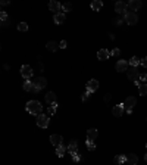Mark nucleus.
<instances>
[{"label": "nucleus", "mask_w": 147, "mask_h": 165, "mask_svg": "<svg viewBox=\"0 0 147 165\" xmlns=\"http://www.w3.org/2000/svg\"><path fill=\"white\" fill-rule=\"evenodd\" d=\"M119 55H121V50H119V49H116V47L110 52V56H119Z\"/></svg>", "instance_id": "33"}, {"label": "nucleus", "mask_w": 147, "mask_h": 165, "mask_svg": "<svg viewBox=\"0 0 147 165\" xmlns=\"http://www.w3.org/2000/svg\"><path fill=\"white\" fill-rule=\"evenodd\" d=\"M78 161H81V156H79V153L74 155V162H78Z\"/></svg>", "instance_id": "40"}, {"label": "nucleus", "mask_w": 147, "mask_h": 165, "mask_svg": "<svg viewBox=\"0 0 147 165\" xmlns=\"http://www.w3.org/2000/svg\"><path fill=\"white\" fill-rule=\"evenodd\" d=\"M135 103H137V99H135L134 96H128V97L125 99V102H124V106H125V111H127V114H131V112H132V108L135 106Z\"/></svg>", "instance_id": "3"}, {"label": "nucleus", "mask_w": 147, "mask_h": 165, "mask_svg": "<svg viewBox=\"0 0 147 165\" xmlns=\"http://www.w3.org/2000/svg\"><path fill=\"white\" fill-rule=\"evenodd\" d=\"M140 65H141V66H146V68H147V56H146V58H143V59L140 61Z\"/></svg>", "instance_id": "37"}, {"label": "nucleus", "mask_w": 147, "mask_h": 165, "mask_svg": "<svg viewBox=\"0 0 147 165\" xmlns=\"http://www.w3.org/2000/svg\"><path fill=\"white\" fill-rule=\"evenodd\" d=\"M62 142H63V137H62L60 134H52V136H50V143H52L55 147H57V146L63 145Z\"/></svg>", "instance_id": "10"}, {"label": "nucleus", "mask_w": 147, "mask_h": 165, "mask_svg": "<svg viewBox=\"0 0 147 165\" xmlns=\"http://www.w3.org/2000/svg\"><path fill=\"white\" fill-rule=\"evenodd\" d=\"M7 19H9L7 13H6L4 10H1V12H0V21H7Z\"/></svg>", "instance_id": "32"}, {"label": "nucleus", "mask_w": 147, "mask_h": 165, "mask_svg": "<svg viewBox=\"0 0 147 165\" xmlns=\"http://www.w3.org/2000/svg\"><path fill=\"white\" fill-rule=\"evenodd\" d=\"M72 3H68V1H66V3H63V4H62V12H63V13H65V12H71V10H72Z\"/></svg>", "instance_id": "28"}, {"label": "nucleus", "mask_w": 147, "mask_h": 165, "mask_svg": "<svg viewBox=\"0 0 147 165\" xmlns=\"http://www.w3.org/2000/svg\"><path fill=\"white\" fill-rule=\"evenodd\" d=\"M124 162H127V156L125 155H118L115 158V164H124Z\"/></svg>", "instance_id": "29"}, {"label": "nucleus", "mask_w": 147, "mask_h": 165, "mask_svg": "<svg viewBox=\"0 0 147 165\" xmlns=\"http://www.w3.org/2000/svg\"><path fill=\"white\" fill-rule=\"evenodd\" d=\"M141 6H143L141 0H130V1H128V7H130L132 12H135V10L141 9Z\"/></svg>", "instance_id": "12"}, {"label": "nucleus", "mask_w": 147, "mask_h": 165, "mask_svg": "<svg viewBox=\"0 0 147 165\" xmlns=\"http://www.w3.org/2000/svg\"><path fill=\"white\" fill-rule=\"evenodd\" d=\"M109 56H110V52L106 50V49H100L97 52V59H100V61H106V59H109Z\"/></svg>", "instance_id": "18"}, {"label": "nucleus", "mask_w": 147, "mask_h": 165, "mask_svg": "<svg viewBox=\"0 0 147 165\" xmlns=\"http://www.w3.org/2000/svg\"><path fill=\"white\" fill-rule=\"evenodd\" d=\"M33 82H34V87H36V90H38V91H40V90H43V88L47 85V80H46L44 77H37V78Z\"/></svg>", "instance_id": "8"}, {"label": "nucleus", "mask_w": 147, "mask_h": 165, "mask_svg": "<svg viewBox=\"0 0 147 165\" xmlns=\"http://www.w3.org/2000/svg\"><path fill=\"white\" fill-rule=\"evenodd\" d=\"M138 81L141 82V84H143L144 81H147V74H140V77H138Z\"/></svg>", "instance_id": "35"}, {"label": "nucleus", "mask_w": 147, "mask_h": 165, "mask_svg": "<svg viewBox=\"0 0 147 165\" xmlns=\"http://www.w3.org/2000/svg\"><path fill=\"white\" fill-rule=\"evenodd\" d=\"M90 7H91L93 10L99 12V10L103 7V1H102V0H93V1H91V4H90Z\"/></svg>", "instance_id": "22"}, {"label": "nucleus", "mask_w": 147, "mask_h": 165, "mask_svg": "<svg viewBox=\"0 0 147 165\" xmlns=\"http://www.w3.org/2000/svg\"><path fill=\"white\" fill-rule=\"evenodd\" d=\"M127 77H128L131 81H137L138 77H140V74H138V68H135V66H130V68L127 69Z\"/></svg>", "instance_id": "5"}, {"label": "nucleus", "mask_w": 147, "mask_h": 165, "mask_svg": "<svg viewBox=\"0 0 147 165\" xmlns=\"http://www.w3.org/2000/svg\"><path fill=\"white\" fill-rule=\"evenodd\" d=\"M56 111H57V103H53V105H50V106L47 108V115L50 117V115L56 114Z\"/></svg>", "instance_id": "26"}, {"label": "nucleus", "mask_w": 147, "mask_h": 165, "mask_svg": "<svg viewBox=\"0 0 147 165\" xmlns=\"http://www.w3.org/2000/svg\"><path fill=\"white\" fill-rule=\"evenodd\" d=\"M97 88H99V81L93 78V80H90V81L87 82V91L88 93H94Z\"/></svg>", "instance_id": "13"}, {"label": "nucleus", "mask_w": 147, "mask_h": 165, "mask_svg": "<svg viewBox=\"0 0 147 165\" xmlns=\"http://www.w3.org/2000/svg\"><path fill=\"white\" fill-rule=\"evenodd\" d=\"M25 108H27V112H30L31 115H40L41 114V111H43V106H41V103L38 102V100H30L27 105H25Z\"/></svg>", "instance_id": "1"}, {"label": "nucleus", "mask_w": 147, "mask_h": 165, "mask_svg": "<svg viewBox=\"0 0 147 165\" xmlns=\"http://www.w3.org/2000/svg\"><path fill=\"white\" fill-rule=\"evenodd\" d=\"M146 149H147V143H146Z\"/></svg>", "instance_id": "44"}, {"label": "nucleus", "mask_w": 147, "mask_h": 165, "mask_svg": "<svg viewBox=\"0 0 147 165\" xmlns=\"http://www.w3.org/2000/svg\"><path fill=\"white\" fill-rule=\"evenodd\" d=\"M68 47V41L66 40H62L59 43V49H66Z\"/></svg>", "instance_id": "34"}, {"label": "nucleus", "mask_w": 147, "mask_h": 165, "mask_svg": "<svg viewBox=\"0 0 147 165\" xmlns=\"http://www.w3.org/2000/svg\"><path fill=\"white\" fill-rule=\"evenodd\" d=\"M124 111H125V106H124V103H119V105L113 106V109H112V114H113L115 117H121V115L124 114Z\"/></svg>", "instance_id": "16"}, {"label": "nucleus", "mask_w": 147, "mask_h": 165, "mask_svg": "<svg viewBox=\"0 0 147 165\" xmlns=\"http://www.w3.org/2000/svg\"><path fill=\"white\" fill-rule=\"evenodd\" d=\"M18 31H21V33L28 31V24H27V22H19V24H18Z\"/></svg>", "instance_id": "27"}, {"label": "nucleus", "mask_w": 147, "mask_h": 165, "mask_svg": "<svg viewBox=\"0 0 147 165\" xmlns=\"http://www.w3.org/2000/svg\"><path fill=\"white\" fill-rule=\"evenodd\" d=\"M128 68H130V65H128V62H127V61L121 59V61H118V62H116V71H118V72H125Z\"/></svg>", "instance_id": "11"}, {"label": "nucleus", "mask_w": 147, "mask_h": 165, "mask_svg": "<svg viewBox=\"0 0 147 165\" xmlns=\"http://www.w3.org/2000/svg\"><path fill=\"white\" fill-rule=\"evenodd\" d=\"M97 136H99V131L96 130V128H90V130H87V140H96L97 139Z\"/></svg>", "instance_id": "20"}, {"label": "nucleus", "mask_w": 147, "mask_h": 165, "mask_svg": "<svg viewBox=\"0 0 147 165\" xmlns=\"http://www.w3.org/2000/svg\"><path fill=\"white\" fill-rule=\"evenodd\" d=\"M68 153H71L72 156L78 153V142L76 140H71V143L68 145Z\"/></svg>", "instance_id": "15"}, {"label": "nucleus", "mask_w": 147, "mask_h": 165, "mask_svg": "<svg viewBox=\"0 0 147 165\" xmlns=\"http://www.w3.org/2000/svg\"><path fill=\"white\" fill-rule=\"evenodd\" d=\"M53 21H55V24H56V25H62V24L65 22V13H63V12L56 13V15L53 16Z\"/></svg>", "instance_id": "19"}, {"label": "nucleus", "mask_w": 147, "mask_h": 165, "mask_svg": "<svg viewBox=\"0 0 147 165\" xmlns=\"http://www.w3.org/2000/svg\"><path fill=\"white\" fill-rule=\"evenodd\" d=\"M138 93H140V96H144L147 94V84H140V87H138Z\"/></svg>", "instance_id": "30"}, {"label": "nucleus", "mask_w": 147, "mask_h": 165, "mask_svg": "<svg viewBox=\"0 0 147 165\" xmlns=\"http://www.w3.org/2000/svg\"><path fill=\"white\" fill-rule=\"evenodd\" d=\"M49 123H50V117L49 115H44V114H40L37 117V125L40 128H47L49 127Z\"/></svg>", "instance_id": "4"}, {"label": "nucleus", "mask_w": 147, "mask_h": 165, "mask_svg": "<svg viewBox=\"0 0 147 165\" xmlns=\"http://www.w3.org/2000/svg\"><path fill=\"white\" fill-rule=\"evenodd\" d=\"M9 22H10V19H7V21H1V27H3V28H6V27L9 25Z\"/></svg>", "instance_id": "39"}, {"label": "nucleus", "mask_w": 147, "mask_h": 165, "mask_svg": "<svg viewBox=\"0 0 147 165\" xmlns=\"http://www.w3.org/2000/svg\"><path fill=\"white\" fill-rule=\"evenodd\" d=\"M144 161H146V162H147V153H146V156H144Z\"/></svg>", "instance_id": "43"}, {"label": "nucleus", "mask_w": 147, "mask_h": 165, "mask_svg": "<svg viewBox=\"0 0 147 165\" xmlns=\"http://www.w3.org/2000/svg\"><path fill=\"white\" fill-rule=\"evenodd\" d=\"M46 47H47V50H49V52H56V49H59V44H57L56 41L50 40V41H47Z\"/></svg>", "instance_id": "24"}, {"label": "nucleus", "mask_w": 147, "mask_h": 165, "mask_svg": "<svg viewBox=\"0 0 147 165\" xmlns=\"http://www.w3.org/2000/svg\"><path fill=\"white\" fill-rule=\"evenodd\" d=\"M127 164L128 165H137L138 164V156L135 153H130L127 155Z\"/></svg>", "instance_id": "21"}, {"label": "nucleus", "mask_w": 147, "mask_h": 165, "mask_svg": "<svg viewBox=\"0 0 147 165\" xmlns=\"http://www.w3.org/2000/svg\"><path fill=\"white\" fill-rule=\"evenodd\" d=\"M110 99H112V94H110V93H108V94L105 96V102H106V103H109Z\"/></svg>", "instance_id": "38"}, {"label": "nucleus", "mask_w": 147, "mask_h": 165, "mask_svg": "<svg viewBox=\"0 0 147 165\" xmlns=\"http://www.w3.org/2000/svg\"><path fill=\"white\" fill-rule=\"evenodd\" d=\"M90 94H91V93H88V91H85V93H84V94H82V100H87V99H88V96H90Z\"/></svg>", "instance_id": "41"}, {"label": "nucleus", "mask_w": 147, "mask_h": 165, "mask_svg": "<svg viewBox=\"0 0 147 165\" xmlns=\"http://www.w3.org/2000/svg\"><path fill=\"white\" fill-rule=\"evenodd\" d=\"M66 152H68V146H65V145H60V146L56 147V155H57L59 158H62Z\"/></svg>", "instance_id": "23"}, {"label": "nucleus", "mask_w": 147, "mask_h": 165, "mask_svg": "<svg viewBox=\"0 0 147 165\" xmlns=\"http://www.w3.org/2000/svg\"><path fill=\"white\" fill-rule=\"evenodd\" d=\"M33 68L30 66V65H22L21 66V75L25 78V80H30L31 77H33Z\"/></svg>", "instance_id": "6"}, {"label": "nucleus", "mask_w": 147, "mask_h": 165, "mask_svg": "<svg viewBox=\"0 0 147 165\" xmlns=\"http://www.w3.org/2000/svg\"><path fill=\"white\" fill-rule=\"evenodd\" d=\"M6 4H9V1L7 0H1V6H6Z\"/></svg>", "instance_id": "42"}, {"label": "nucleus", "mask_w": 147, "mask_h": 165, "mask_svg": "<svg viewBox=\"0 0 147 165\" xmlns=\"http://www.w3.org/2000/svg\"><path fill=\"white\" fill-rule=\"evenodd\" d=\"M124 21L128 24V25H135L138 22V15L135 12H127L124 15Z\"/></svg>", "instance_id": "2"}, {"label": "nucleus", "mask_w": 147, "mask_h": 165, "mask_svg": "<svg viewBox=\"0 0 147 165\" xmlns=\"http://www.w3.org/2000/svg\"><path fill=\"white\" fill-rule=\"evenodd\" d=\"M140 61H141V59H138L137 56H132V58L130 59V66H135V68H138Z\"/></svg>", "instance_id": "25"}, {"label": "nucleus", "mask_w": 147, "mask_h": 165, "mask_svg": "<svg viewBox=\"0 0 147 165\" xmlns=\"http://www.w3.org/2000/svg\"><path fill=\"white\" fill-rule=\"evenodd\" d=\"M127 9H128V3H125V1H116L115 3V10L118 12V13H121V15H125L127 13Z\"/></svg>", "instance_id": "7"}, {"label": "nucleus", "mask_w": 147, "mask_h": 165, "mask_svg": "<svg viewBox=\"0 0 147 165\" xmlns=\"http://www.w3.org/2000/svg\"><path fill=\"white\" fill-rule=\"evenodd\" d=\"M122 22H124L122 18H116V19H113V24H115V25H122Z\"/></svg>", "instance_id": "36"}, {"label": "nucleus", "mask_w": 147, "mask_h": 165, "mask_svg": "<svg viewBox=\"0 0 147 165\" xmlns=\"http://www.w3.org/2000/svg\"><path fill=\"white\" fill-rule=\"evenodd\" d=\"M49 9H50L52 12H55V15H56V13H59V12L62 10V4H60L59 1H56V0H50V1H49Z\"/></svg>", "instance_id": "9"}, {"label": "nucleus", "mask_w": 147, "mask_h": 165, "mask_svg": "<svg viewBox=\"0 0 147 165\" xmlns=\"http://www.w3.org/2000/svg\"><path fill=\"white\" fill-rule=\"evenodd\" d=\"M22 88L25 90V91H33V93H38V90H36V87H34V82L30 81V80H25L24 84H22Z\"/></svg>", "instance_id": "14"}, {"label": "nucleus", "mask_w": 147, "mask_h": 165, "mask_svg": "<svg viewBox=\"0 0 147 165\" xmlns=\"http://www.w3.org/2000/svg\"><path fill=\"white\" fill-rule=\"evenodd\" d=\"M85 146H87L88 150H94V149H96V145H94L93 140H87V142H85Z\"/></svg>", "instance_id": "31"}, {"label": "nucleus", "mask_w": 147, "mask_h": 165, "mask_svg": "<svg viewBox=\"0 0 147 165\" xmlns=\"http://www.w3.org/2000/svg\"><path fill=\"white\" fill-rule=\"evenodd\" d=\"M46 103H49V105H53V103H56V100H57V96H56V93H53V91H49L47 94H46Z\"/></svg>", "instance_id": "17"}]
</instances>
